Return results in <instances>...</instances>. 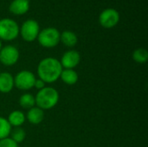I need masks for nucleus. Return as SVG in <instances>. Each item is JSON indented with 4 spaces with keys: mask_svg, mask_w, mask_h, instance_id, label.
<instances>
[{
    "mask_svg": "<svg viewBox=\"0 0 148 147\" xmlns=\"http://www.w3.org/2000/svg\"><path fill=\"white\" fill-rule=\"evenodd\" d=\"M59 99L60 95L58 91L52 87L43 88L42 89L37 91L35 96L36 106L43 111L54 108L58 104Z\"/></svg>",
    "mask_w": 148,
    "mask_h": 147,
    "instance_id": "obj_2",
    "label": "nucleus"
},
{
    "mask_svg": "<svg viewBox=\"0 0 148 147\" xmlns=\"http://www.w3.org/2000/svg\"><path fill=\"white\" fill-rule=\"evenodd\" d=\"M20 57L19 50L13 45L3 46L0 50V63L6 67H11L16 64Z\"/></svg>",
    "mask_w": 148,
    "mask_h": 147,
    "instance_id": "obj_7",
    "label": "nucleus"
},
{
    "mask_svg": "<svg viewBox=\"0 0 148 147\" xmlns=\"http://www.w3.org/2000/svg\"><path fill=\"white\" fill-rule=\"evenodd\" d=\"M62 70V67L60 61L55 57H45L37 65L38 78L46 84L56 82L60 78Z\"/></svg>",
    "mask_w": 148,
    "mask_h": 147,
    "instance_id": "obj_1",
    "label": "nucleus"
},
{
    "mask_svg": "<svg viewBox=\"0 0 148 147\" xmlns=\"http://www.w3.org/2000/svg\"><path fill=\"white\" fill-rule=\"evenodd\" d=\"M18 103L22 108L29 110L36 106L35 96L29 93H24L19 97Z\"/></svg>",
    "mask_w": 148,
    "mask_h": 147,
    "instance_id": "obj_16",
    "label": "nucleus"
},
{
    "mask_svg": "<svg viewBox=\"0 0 148 147\" xmlns=\"http://www.w3.org/2000/svg\"><path fill=\"white\" fill-rule=\"evenodd\" d=\"M0 147H18V144H16L10 137H8L0 139Z\"/></svg>",
    "mask_w": 148,
    "mask_h": 147,
    "instance_id": "obj_20",
    "label": "nucleus"
},
{
    "mask_svg": "<svg viewBox=\"0 0 148 147\" xmlns=\"http://www.w3.org/2000/svg\"><path fill=\"white\" fill-rule=\"evenodd\" d=\"M2 48H3V44H2V41L0 40V50H1Z\"/></svg>",
    "mask_w": 148,
    "mask_h": 147,
    "instance_id": "obj_22",
    "label": "nucleus"
},
{
    "mask_svg": "<svg viewBox=\"0 0 148 147\" xmlns=\"http://www.w3.org/2000/svg\"><path fill=\"white\" fill-rule=\"evenodd\" d=\"M29 10V0H13L10 6L9 10L15 16H22L26 14Z\"/></svg>",
    "mask_w": 148,
    "mask_h": 147,
    "instance_id": "obj_11",
    "label": "nucleus"
},
{
    "mask_svg": "<svg viewBox=\"0 0 148 147\" xmlns=\"http://www.w3.org/2000/svg\"><path fill=\"white\" fill-rule=\"evenodd\" d=\"M81 62V55L75 49H69L66 51L60 60V63L62 68L74 69L76 68Z\"/></svg>",
    "mask_w": 148,
    "mask_h": 147,
    "instance_id": "obj_9",
    "label": "nucleus"
},
{
    "mask_svg": "<svg viewBox=\"0 0 148 147\" xmlns=\"http://www.w3.org/2000/svg\"><path fill=\"white\" fill-rule=\"evenodd\" d=\"M40 32V26L37 21L34 19H28L23 23L19 27V35L22 39L27 42H32L37 39Z\"/></svg>",
    "mask_w": 148,
    "mask_h": 147,
    "instance_id": "obj_5",
    "label": "nucleus"
},
{
    "mask_svg": "<svg viewBox=\"0 0 148 147\" xmlns=\"http://www.w3.org/2000/svg\"><path fill=\"white\" fill-rule=\"evenodd\" d=\"M7 120L9 121L12 128L21 127L23 125V123L26 121V117L23 112H22L21 110H14L9 114Z\"/></svg>",
    "mask_w": 148,
    "mask_h": 147,
    "instance_id": "obj_14",
    "label": "nucleus"
},
{
    "mask_svg": "<svg viewBox=\"0 0 148 147\" xmlns=\"http://www.w3.org/2000/svg\"><path fill=\"white\" fill-rule=\"evenodd\" d=\"M132 58L139 64H145L148 61L147 50L144 48H139L133 52Z\"/></svg>",
    "mask_w": 148,
    "mask_h": 147,
    "instance_id": "obj_17",
    "label": "nucleus"
},
{
    "mask_svg": "<svg viewBox=\"0 0 148 147\" xmlns=\"http://www.w3.org/2000/svg\"><path fill=\"white\" fill-rule=\"evenodd\" d=\"M36 76L29 70H21L14 76V87L21 91H29L34 88Z\"/></svg>",
    "mask_w": 148,
    "mask_h": 147,
    "instance_id": "obj_6",
    "label": "nucleus"
},
{
    "mask_svg": "<svg viewBox=\"0 0 148 147\" xmlns=\"http://www.w3.org/2000/svg\"><path fill=\"white\" fill-rule=\"evenodd\" d=\"M120 13L114 8L103 10L99 16V23L105 29H112L120 22Z\"/></svg>",
    "mask_w": 148,
    "mask_h": 147,
    "instance_id": "obj_8",
    "label": "nucleus"
},
{
    "mask_svg": "<svg viewBox=\"0 0 148 147\" xmlns=\"http://www.w3.org/2000/svg\"><path fill=\"white\" fill-rule=\"evenodd\" d=\"M60 42L68 48H73L78 42L77 35L71 30H64L60 35Z\"/></svg>",
    "mask_w": 148,
    "mask_h": 147,
    "instance_id": "obj_15",
    "label": "nucleus"
},
{
    "mask_svg": "<svg viewBox=\"0 0 148 147\" xmlns=\"http://www.w3.org/2000/svg\"><path fill=\"white\" fill-rule=\"evenodd\" d=\"M10 138L13 141H15L16 144H20L26 138L25 130L23 128H22V127H13L11 129V132H10Z\"/></svg>",
    "mask_w": 148,
    "mask_h": 147,
    "instance_id": "obj_18",
    "label": "nucleus"
},
{
    "mask_svg": "<svg viewBox=\"0 0 148 147\" xmlns=\"http://www.w3.org/2000/svg\"><path fill=\"white\" fill-rule=\"evenodd\" d=\"M14 76L9 72L0 73V93L9 94L14 88Z\"/></svg>",
    "mask_w": 148,
    "mask_h": 147,
    "instance_id": "obj_12",
    "label": "nucleus"
},
{
    "mask_svg": "<svg viewBox=\"0 0 148 147\" xmlns=\"http://www.w3.org/2000/svg\"><path fill=\"white\" fill-rule=\"evenodd\" d=\"M19 36L18 23L10 18L0 19V40L13 41Z\"/></svg>",
    "mask_w": 148,
    "mask_h": 147,
    "instance_id": "obj_4",
    "label": "nucleus"
},
{
    "mask_svg": "<svg viewBox=\"0 0 148 147\" xmlns=\"http://www.w3.org/2000/svg\"><path fill=\"white\" fill-rule=\"evenodd\" d=\"M59 79H61L63 83L69 86H73L77 83L79 80V75L75 69L62 68Z\"/></svg>",
    "mask_w": 148,
    "mask_h": 147,
    "instance_id": "obj_13",
    "label": "nucleus"
},
{
    "mask_svg": "<svg viewBox=\"0 0 148 147\" xmlns=\"http://www.w3.org/2000/svg\"><path fill=\"white\" fill-rule=\"evenodd\" d=\"M60 31L54 27H48L40 30L37 41L45 49H52L60 43Z\"/></svg>",
    "mask_w": 148,
    "mask_h": 147,
    "instance_id": "obj_3",
    "label": "nucleus"
},
{
    "mask_svg": "<svg viewBox=\"0 0 148 147\" xmlns=\"http://www.w3.org/2000/svg\"><path fill=\"white\" fill-rule=\"evenodd\" d=\"M45 87H46V83H45L42 80H41V79H39V78H36V81H35V84H34V88H36L37 91L42 89V88H45Z\"/></svg>",
    "mask_w": 148,
    "mask_h": 147,
    "instance_id": "obj_21",
    "label": "nucleus"
},
{
    "mask_svg": "<svg viewBox=\"0 0 148 147\" xmlns=\"http://www.w3.org/2000/svg\"><path fill=\"white\" fill-rule=\"evenodd\" d=\"M25 117H26V120L31 125H39L43 121L45 113L42 109L35 106L27 111Z\"/></svg>",
    "mask_w": 148,
    "mask_h": 147,
    "instance_id": "obj_10",
    "label": "nucleus"
},
{
    "mask_svg": "<svg viewBox=\"0 0 148 147\" xmlns=\"http://www.w3.org/2000/svg\"><path fill=\"white\" fill-rule=\"evenodd\" d=\"M11 129L12 127L7 119L0 116V139L10 137Z\"/></svg>",
    "mask_w": 148,
    "mask_h": 147,
    "instance_id": "obj_19",
    "label": "nucleus"
}]
</instances>
